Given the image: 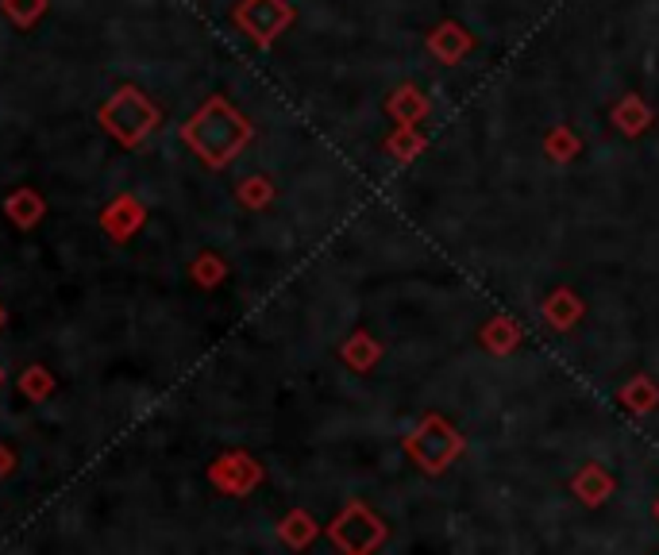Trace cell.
<instances>
[{
  "label": "cell",
  "instance_id": "2",
  "mask_svg": "<svg viewBox=\"0 0 659 555\" xmlns=\"http://www.w3.org/2000/svg\"><path fill=\"white\" fill-rule=\"evenodd\" d=\"M571 490L583 497V505H601V502H609L613 490H618V482H613V474L601 471L598 462H586L583 471L571 479Z\"/></svg>",
  "mask_w": 659,
  "mask_h": 555
},
{
  "label": "cell",
  "instance_id": "8",
  "mask_svg": "<svg viewBox=\"0 0 659 555\" xmlns=\"http://www.w3.org/2000/svg\"><path fill=\"white\" fill-rule=\"evenodd\" d=\"M544 147H548V155L556 162H567L579 151V135H571V127H556V132L544 139Z\"/></svg>",
  "mask_w": 659,
  "mask_h": 555
},
{
  "label": "cell",
  "instance_id": "5",
  "mask_svg": "<svg viewBox=\"0 0 659 555\" xmlns=\"http://www.w3.org/2000/svg\"><path fill=\"white\" fill-rule=\"evenodd\" d=\"M517 340H521V329L509 317H494L486 324V332H482V344L490 347L494 355H509L517 347Z\"/></svg>",
  "mask_w": 659,
  "mask_h": 555
},
{
  "label": "cell",
  "instance_id": "4",
  "mask_svg": "<svg viewBox=\"0 0 659 555\" xmlns=\"http://www.w3.org/2000/svg\"><path fill=\"white\" fill-rule=\"evenodd\" d=\"M613 124H618L625 135H641L644 127L651 124V109L644 104L641 92H629V97H621V104L613 109Z\"/></svg>",
  "mask_w": 659,
  "mask_h": 555
},
{
  "label": "cell",
  "instance_id": "1",
  "mask_svg": "<svg viewBox=\"0 0 659 555\" xmlns=\"http://www.w3.org/2000/svg\"><path fill=\"white\" fill-rule=\"evenodd\" d=\"M459 452H463V436L448 421H439V417L424 421L421 444H413V455L424 462V471H444Z\"/></svg>",
  "mask_w": 659,
  "mask_h": 555
},
{
  "label": "cell",
  "instance_id": "6",
  "mask_svg": "<svg viewBox=\"0 0 659 555\" xmlns=\"http://www.w3.org/2000/svg\"><path fill=\"white\" fill-rule=\"evenodd\" d=\"M467 47H471V35H467L459 24H444L436 35H432V51H436L439 59H448V62H456Z\"/></svg>",
  "mask_w": 659,
  "mask_h": 555
},
{
  "label": "cell",
  "instance_id": "7",
  "mask_svg": "<svg viewBox=\"0 0 659 555\" xmlns=\"http://www.w3.org/2000/svg\"><path fill=\"white\" fill-rule=\"evenodd\" d=\"M621 402H629V409H636V412H648L659 405V390L651 386L648 379H633V386L621 390Z\"/></svg>",
  "mask_w": 659,
  "mask_h": 555
},
{
  "label": "cell",
  "instance_id": "9",
  "mask_svg": "<svg viewBox=\"0 0 659 555\" xmlns=\"http://www.w3.org/2000/svg\"><path fill=\"white\" fill-rule=\"evenodd\" d=\"M656 517H659V502H656Z\"/></svg>",
  "mask_w": 659,
  "mask_h": 555
},
{
  "label": "cell",
  "instance_id": "3",
  "mask_svg": "<svg viewBox=\"0 0 659 555\" xmlns=\"http://www.w3.org/2000/svg\"><path fill=\"white\" fill-rule=\"evenodd\" d=\"M544 317H548V324L559 332L575 329L579 320H583V301H579L567 286H559V289H551L548 301H544Z\"/></svg>",
  "mask_w": 659,
  "mask_h": 555
}]
</instances>
